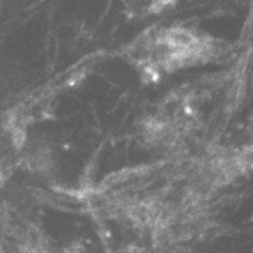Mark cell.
<instances>
[{"label": "cell", "instance_id": "cell-1", "mask_svg": "<svg viewBox=\"0 0 253 253\" xmlns=\"http://www.w3.org/2000/svg\"><path fill=\"white\" fill-rule=\"evenodd\" d=\"M216 55V41L186 27H161L144 36L133 48L135 62L147 78H160Z\"/></svg>", "mask_w": 253, "mask_h": 253}, {"label": "cell", "instance_id": "cell-2", "mask_svg": "<svg viewBox=\"0 0 253 253\" xmlns=\"http://www.w3.org/2000/svg\"><path fill=\"white\" fill-rule=\"evenodd\" d=\"M124 4L133 18H145L163 13L175 4V0H124Z\"/></svg>", "mask_w": 253, "mask_h": 253}]
</instances>
